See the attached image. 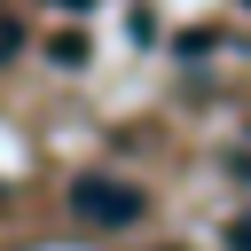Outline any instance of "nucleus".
Segmentation results:
<instances>
[{
	"label": "nucleus",
	"instance_id": "1",
	"mask_svg": "<svg viewBox=\"0 0 251 251\" xmlns=\"http://www.w3.org/2000/svg\"><path fill=\"white\" fill-rule=\"evenodd\" d=\"M71 212L86 220V227H133L149 204H141V188H126V180H102V173H86L78 188H71Z\"/></svg>",
	"mask_w": 251,
	"mask_h": 251
},
{
	"label": "nucleus",
	"instance_id": "2",
	"mask_svg": "<svg viewBox=\"0 0 251 251\" xmlns=\"http://www.w3.org/2000/svg\"><path fill=\"white\" fill-rule=\"evenodd\" d=\"M227 243H235V251H251V212H243V220L227 227Z\"/></svg>",
	"mask_w": 251,
	"mask_h": 251
}]
</instances>
